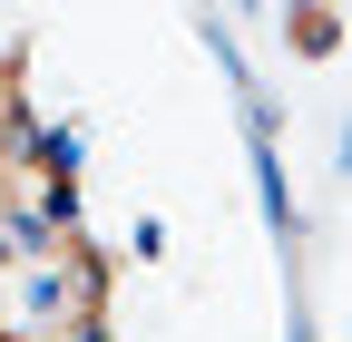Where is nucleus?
Here are the masks:
<instances>
[{"label":"nucleus","mask_w":352,"mask_h":342,"mask_svg":"<svg viewBox=\"0 0 352 342\" xmlns=\"http://www.w3.org/2000/svg\"><path fill=\"white\" fill-rule=\"evenodd\" d=\"M88 293H98V274H88V264H50V254H39V264H30V284H20V332L88 313Z\"/></svg>","instance_id":"1"},{"label":"nucleus","mask_w":352,"mask_h":342,"mask_svg":"<svg viewBox=\"0 0 352 342\" xmlns=\"http://www.w3.org/2000/svg\"><path fill=\"white\" fill-rule=\"evenodd\" d=\"M294 39H303V49H333V39H342V0H303Z\"/></svg>","instance_id":"2"},{"label":"nucleus","mask_w":352,"mask_h":342,"mask_svg":"<svg viewBox=\"0 0 352 342\" xmlns=\"http://www.w3.org/2000/svg\"><path fill=\"white\" fill-rule=\"evenodd\" d=\"M0 216H10V186H0Z\"/></svg>","instance_id":"3"},{"label":"nucleus","mask_w":352,"mask_h":342,"mask_svg":"<svg viewBox=\"0 0 352 342\" xmlns=\"http://www.w3.org/2000/svg\"><path fill=\"white\" fill-rule=\"evenodd\" d=\"M0 342H20V332H10V323H0Z\"/></svg>","instance_id":"4"}]
</instances>
